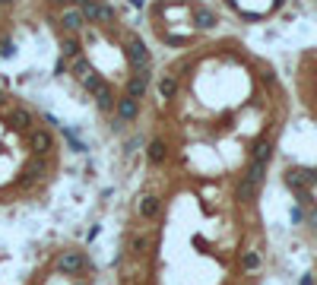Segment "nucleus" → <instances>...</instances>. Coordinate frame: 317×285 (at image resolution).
I'll list each match as a JSON object with an SVG mask.
<instances>
[{
    "mask_svg": "<svg viewBox=\"0 0 317 285\" xmlns=\"http://www.w3.org/2000/svg\"><path fill=\"white\" fill-rule=\"evenodd\" d=\"M295 86H298V99L305 102L308 114L317 121V45L305 48L295 57Z\"/></svg>",
    "mask_w": 317,
    "mask_h": 285,
    "instance_id": "1",
    "label": "nucleus"
},
{
    "mask_svg": "<svg viewBox=\"0 0 317 285\" xmlns=\"http://www.w3.org/2000/svg\"><path fill=\"white\" fill-rule=\"evenodd\" d=\"M226 4L238 19H245V23H267V19L283 13L286 0H226Z\"/></svg>",
    "mask_w": 317,
    "mask_h": 285,
    "instance_id": "2",
    "label": "nucleus"
},
{
    "mask_svg": "<svg viewBox=\"0 0 317 285\" xmlns=\"http://www.w3.org/2000/svg\"><path fill=\"white\" fill-rule=\"evenodd\" d=\"M159 213H162V197H156V194H143V197L137 200V216H140L143 222H156Z\"/></svg>",
    "mask_w": 317,
    "mask_h": 285,
    "instance_id": "3",
    "label": "nucleus"
},
{
    "mask_svg": "<svg viewBox=\"0 0 317 285\" xmlns=\"http://www.w3.org/2000/svg\"><path fill=\"white\" fill-rule=\"evenodd\" d=\"M10 10H13V0H0V45L10 48V42L4 38V26L10 23Z\"/></svg>",
    "mask_w": 317,
    "mask_h": 285,
    "instance_id": "4",
    "label": "nucleus"
},
{
    "mask_svg": "<svg viewBox=\"0 0 317 285\" xmlns=\"http://www.w3.org/2000/svg\"><path fill=\"white\" fill-rule=\"evenodd\" d=\"M311 279H314V285H317V273H311Z\"/></svg>",
    "mask_w": 317,
    "mask_h": 285,
    "instance_id": "5",
    "label": "nucleus"
},
{
    "mask_svg": "<svg viewBox=\"0 0 317 285\" xmlns=\"http://www.w3.org/2000/svg\"><path fill=\"white\" fill-rule=\"evenodd\" d=\"M311 4H317V0H311Z\"/></svg>",
    "mask_w": 317,
    "mask_h": 285,
    "instance_id": "6",
    "label": "nucleus"
}]
</instances>
